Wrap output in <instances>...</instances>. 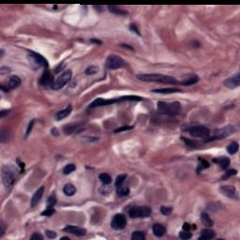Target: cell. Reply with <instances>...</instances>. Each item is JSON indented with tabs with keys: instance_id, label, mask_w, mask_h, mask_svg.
Here are the masks:
<instances>
[{
	"instance_id": "1",
	"label": "cell",
	"mask_w": 240,
	"mask_h": 240,
	"mask_svg": "<svg viewBox=\"0 0 240 240\" xmlns=\"http://www.w3.org/2000/svg\"><path fill=\"white\" fill-rule=\"evenodd\" d=\"M137 79L143 82H156L161 84H176L178 82L175 78L167 76L163 74L158 73H151V74H138Z\"/></svg>"
},
{
	"instance_id": "2",
	"label": "cell",
	"mask_w": 240,
	"mask_h": 240,
	"mask_svg": "<svg viewBox=\"0 0 240 240\" xmlns=\"http://www.w3.org/2000/svg\"><path fill=\"white\" fill-rule=\"evenodd\" d=\"M181 104L178 101L174 102H164L159 101L157 103V112L162 114L176 115L181 113Z\"/></svg>"
},
{
	"instance_id": "3",
	"label": "cell",
	"mask_w": 240,
	"mask_h": 240,
	"mask_svg": "<svg viewBox=\"0 0 240 240\" xmlns=\"http://www.w3.org/2000/svg\"><path fill=\"white\" fill-rule=\"evenodd\" d=\"M1 177H2V182L3 184L7 187L9 188L11 186H13V184L15 183V173L13 168H11L10 166H8V165H5V166L2 167V171H1Z\"/></svg>"
},
{
	"instance_id": "4",
	"label": "cell",
	"mask_w": 240,
	"mask_h": 240,
	"mask_svg": "<svg viewBox=\"0 0 240 240\" xmlns=\"http://www.w3.org/2000/svg\"><path fill=\"white\" fill-rule=\"evenodd\" d=\"M151 215V208L148 206H134L129 209V216L132 219L146 218Z\"/></svg>"
},
{
	"instance_id": "5",
	"label": "cell",
	"mask_w": 240,
	"mask_h": 240,
	"mask_svg": "<svg viewBox=\"0 0 240 240\" xmlns=\"http://www.w3.org/2000/svg\"><path fill=\"white\" fill-rule=\"evenodd\" d=\"M72 77V72L70 69L66 70L65 72H63L60 76L57 78V80L52 85V89L53 90H59L60 88L64 87L71 79Z\"/></svg>"
},
{
	"instance_id": "6",
	"label": "cell",
	"mask_w": 240,
	"mask_h": 240,
	"mask_svg": "<svg viewBox=\"0 0 240 240\" xmlns=\"http://www.w3.org/2000/svg\"><path fill=\"white\" fill-rule=\"evenodd\" d=\"M189 133L193 137L197 138H208L210 137V129L204 126H194L188 129Z\"/></svg>"
},
{
	"instance_id": "7",
	"label": "cell",
	"mask_w": 240,
	"mask_h": 240,
	"mask_svg": "<svg viewBox=\"0 0 240 240\" xmlns=\"http://www.w3.org/2000/svg\"><path fill=\"white\" fill-rule=\"evenodd\" d=\"M127 225V218L123 214H116L111 220V227L114 230H123Z\"/></svg>"
},
{
	"instance_id": "8",
	"label": "cell",
	"mask_w": 240,
	"mask_h": 240,
	"mask_svg": "<svg viewBox=\"0 0 240 240\" xmlns=\"http://www.w3.org/2000/svg\"><path fill=\"white\" fill-rule=\"evenodd\" d=\"M124 65L125 62L123 58L115 54H111L106 60V66L111 69H118L120 68H122Z\"/></svg>"
},
{
	"instance_id": "9",
	"label": "cell",
	"mask_w": 240,
	"mask_h": 240,
	"mask_svg": "<svg viewBox=\"0 0 240 240\" xmlns=\"http://www.w3.org/2000/svg\"><path fill=\"white\" fill-rule=\"evenodd\" d=\"M28 55L31 59V61H33L37 66L39 67H44L45 69H48V62L45 57H43L42 55H40L39 54H37L33 51L28 52Z\"/></svg>"
},
{
	"instance_id": "10",
	"label": "cell",
	"mask_w": 240,
	"mask_h": 240,
	"mask_svg": "<svg viewBox=\"0 0 240 240\" xmlns=\"http://www.w3.org/2000/svg\"><path fill=\"white\" fill-rule=\"evenodd\" d=\"M233 132H234V127H225V128H222L221 129H219L212 138L208 137V139L206 140V142H209V141H213V140H217V139H222V138H225V137H228L229 135H231Z\"/></svg>"
},
{
	"instance_id": "11",
	"label": "cell",
	"mask_w": 240,
	"mask_h": 240,
	"mask_svg": "<svg viewBox=\"0 0 240 240\" xmlns=\"http://www.w3.org/2000/svg\"><path fill=\"white\" fill-rule=\"evenodd\" d=\"M84 124L82 122H77V123H71V124H68L64 127L63 130L65 134H73V133H78L80 131H82L84 129Z\"/></svg>"
},
{
	"instance_id": "12",
	"label": "cell",
	"mask_w": 240,
	"mask_h": 240,
	"mask_svg": "<svg viewBox=\"0 0 240 240\" xmlns=\"http://www.w3.org/2000/svg\"><path fill=\"white\" fill-rule=\"evenodd\" d=\"M223 84H224V86H226L230 89H233V88L239 86L240 85V74L236 73L235 75H234L233 77L226 79L223 82Z\"/></svg>"
},
{
	"instance_id": "13",
	"label": "cell",
	"mask_w": 240,
	"mask_h": 240,
	"mask_svg": "<svg viewBox=\"0 0 240 240\" xmlns=\"http://www.w3.org/2000/svg\"><path fill=\"white\" fill-rule=\"evenodd\" d=\"M219 191L221 194H223L224 196H226L231 199L236 198V189L234 186H221L219 188Z\"/></svg>"
},
{
	"instance_id": "14",
	"label": "cell",
	"mask_w": 240,
	"mask_h": 240,
	"mask_svg": "<svg viewBox=\"0 0 240 240\" xmlns=\"http://www.w3.org/2000/svg\"><path fill=\"white\" fill-rule=\"evenodd\" d=\"M115 102H119L118 98L117 99H95L91 104H90V108H95L99 106H106V105H111Z\"/></svg>"
},
{
	"instance_id": "15",
	"label": "cell",
	"mask_w": 240,
	"mask_h": 240,
	"mask_svg": "<svg viewBox=\"0 0 240 240\" xmlns=\"http://www.w3.org/2000/svg\"><path fill=\"white\" fill-rule=\"evenodd\" d=\"M39 83L42 85H49V84L53 85V84H54V77L52 76V74H51V72H50V70L48 69L44 70L42 76H41V78L39 80Z\"/></svg>"
},
{
	"instance_id": "16",
	"label": "cell",
	"mask_w": 240,
	"mask_h": 240,
	"mask_svg": "<svg viewBox=\"0 0 240 240\" xmlns=\"http://www.w3.org/2000/svg\"><path fill=\"white\" fill-rule=\"evenodd\" d=\"M63 230H64V232H66V233H69V234H75V235H77V236L84 235L85 233H86L85 229H83V228H80V227H76V226H72V225H69V226L65 227Z\"/></svg>"
},
{
	"instance_id": "17",
	"label": "cell",
	"mask_w": 240,
	"mask_h": 240,
	"mask_svg": "<svg viewBox=\"0 0 240 240\" xmlns=\"http://www.w3.org/2000/svg\"><path fill=\"white\" fill-rule=\"evenodd\" d=\"M43 192H44V187H40V188H39V189L36 190V192L34 193L33 197H32V199H31V206H32V207L36 206V205L39 204V202L40 199L42 198Z\"/></svg>"
},
{
	"instance_id": "18",
	"label": "cell",
	"mask_w": 240,
	"mask_h": 240,
	"mask_svg": "<svg viewBox=\"0 0 240 240\" xmlns=\"http://www.w3.org/2000/svg\"><path fill=\"white\" fill-rule=\"evenodd\" d=\"M71 111H72V107H71V105H69V106H68L67 108H65V109H63V110H61V111L57 112V113L55 114L54 117H55V119L57 120V121H59V120H62V119H64L65 117H67L68 115H69L70 113H71Z\"/></svg>"
},
{
	"instance_id": "19",
	"label": "cell",
	"mask_w": 240,
	"mask_h": 240,
	"mask_svg": "<svg viewBox=\"0 0 240 240\" xmlns=\"http://www.w3.org/2000/svg\"><path fill=\"white\" fill-rule=\"evenodd\" d=\"M22 84V80L16 76V75H13V76H11L8 82V87L9 89H15V88H17L21 85Z\"/></svg>"
},
{
	"instance_id": "20",
	"label": "cell",
	"mask_w": 240,
	"mask_h": 240,
	"mask_svg": "<svg viewBox=\"0 0 240 240\" xmlns=\"http://www.w3.org/2000/svg\"><path fill=\"white\" fill-rule=\"evenodd\" d=\"M213 161L217 164H219L221 169H225L227 168L230 165V159L227 157H220L218 159H214Z\"/></svg>"
},
{
	"instance_id": "21",
	"label": "cell",
	"mask_w": 240,
	"mask_h": 240,
	"mask_svg": "<svg viewBox=\"0 0 240 240\" xmlns=\"http://www.w3.org/2000/svg\"><path fill=\"white\" fill-rule=\"evenodd\" d=\"M215 237V232L211 229H204L201 231V236L199 239H204V240H208V239H212Z\"/></svg>"
},
{
	"instance_id": "22",
	"label": "cell",
	"mask_w": 240,
	"mask_h": 240,
	"mask_svg": "<svg viewBox=\"0 0 240 240\" xmlns=\"http://www.w3.org/2000/svg\"><path fill=\"white\" fill-rule=\"evenodd\" d=\"M153 233L156 236L158 237H160L162 235H164V234L166 233V229H165V227L163 226V225L161 224H154L153 225Z\"/></svg>"
},
{
	"instance_id": "23",
	"label": "cell",
	"mask_w": 240,
	"mask_h": 240,
	"mask_svg": "<svg viewBox=\"0 0 240 240\" xmlns=\"http://www.w3.org/2000/svg\"><path fill=\"white\" fill-rule=\"evenodd\" d=\"M152 92L159 93V94H172V93L181 92V90L175 89V88H160V89H154V90H152Z\"/></svg>"
},
{
	"instance_id": "24",
	"label": "cell",
	"mask_w": 240,
	"mask_h": 240,
	"mask_svg": "<svg viewBox=\"0 0 240 240\" xmlns=\"http://www.w3.org/2000/svg\"><path fill=\"white\" fill-rule=\"evenodd\" d=\"M63 192L65 195H67V196H73V195L75 194V192H76V188H75V186H73L72 184H66L63 188Z\"/></svg>"
},
{
	"instance_id": "25",
	"label": "cell",
	"mask_w": 240,
	"mask_h": 240,
	"mask_svg": "<svg viewBox=\"0 0 240 240\" xmlns=\"http://www.w3.org/2000/svg\"><path fill=\"white\" fill-rule=\"evenodd\" d=\"M201 221L206 227H211V226H213V224H214V221L211 219V218H210L206 213H202L201 214Z\"/></svg>"
},
{
	"instance_id": "26",
	"label": "cell",
	"mask_w": 240,
	"mask_h": 240,
	"mask_svg": "<svg viewBox=\"0 0 240 240\" xmlns=\"http://www.w3.org/2000/svg\"><path fill=\"white\" fill-rule=\"evenodd\" d=\"M198 81H199V77L197 76V75L196 74H192V75H190L189 78H187L186 80L182 81L181 84H183V85H191V84H196Z\"/></svg>"
},
{
	"instance_id": "27",
	"label": "cell",
	"mask_w": 240,
	"mask_h": 240,
	"mask_svg": "<svg viewBox=\"0 0 240 240\" xmlns=\"http://www.w3.org/2000/svg\"><path fill=\"white\" fill-rule=\"evenodd\" d=\"M108 9L111 13L114 14V15H121V16H125V15L128 14V12L126 10H123L121 9H119L116 6H108Z\"/></svg>"
},
{
	"instance_id": "28",
	"label": "cell",
	"mask_w": 240,
	"mask_h": 240,
	"mask_svg": "<svg viewBox=\"0 0 240 240\" xmlns=\"http://www.w3.org/2000/svg\"><path fill=\"white\" fill-rule=\"evenodd\" d=\"M99 177V180L101 181V183L104 184V185H109L112 182V177L110 176V174H108L106 173L100 174Z\"/></svg>"
},
{
	"instance_id": "29",
	"label": "cell",
	"mask_w": 240,
	"mask_h": 240,
	"mask_svg": "<svg viewBox=\"0 0 240 240\" xmlns=\"http://www.w3.org/2000/svg\"><path fill=\"white\" fill-rule=\"evenodd\" d=\"M129 193V188L127 187V186H119L117 187V194L118 196H127V195Z\"/></svg>"
},
{
	"instance_id": "30",
	"label": "cell",
	"mask_w": 240,
	"mask_h": 240,
	"mask_svg": "<svg viewBox=\"0 0 240 240\" xmlns=\"http://www.w3.org/2000/svg\"><path fill=\"white\" fill-rule=\"evenodd\" d=\"M238 148H239V145L236 142H233L231 143L228 146H227V151L229 154L231 155H234L237 151H238Z\"/></svg>"
},
{
	"instance_id": "31",
	"label": "cell",
	"mask_w": 240,
	"mask_h": 240,
	"mask_svg": "<svg viewBox=\"0 0 240 240\" xmlns=\"http://www.w3.org/2000/svg\"><path fill=\"white\" fill-rule=\"evenodd\" d=\"M143 98L141 97H138V96H124V97H120L118 98V100L119 101H140L142 100Z\"/></svg>"
},
{
	"instance_id": "32",
	"label": "cell",
	"mask_w": 240,
	"mask_h": 240,
	"mask_svg": "<svg viewBox=\"0 0 240 240\" xmlns=\"http://www.w3.org/2000/svg\"><path fill=\"white\" fill-rule=\"evenodd\" d=\"M131 239L132 240H144L145 239V234H144V232H141V231L133 232L132 235H131Z\"/></svg>"
},
{
	"instance_id": "33",
	"label": "cell",
	"mask_w": 240,
	"mask_h": 240,
	"mask_svg": "<svg viewBox=\"0 0 240 240\" xmlns=\"http://www.w3.org/2000/svg\"><path fill=\"white\" fill-rule=\"evenodd\" d=\"M56 204V196H55V193H52L50 196L48 197L47 199V204H46V206L47 207H54Z\"/></svg>"
},
{
	"instance_id": "34",
	"label": "cell",
	"mask_w": 240,
	"mask_h": 240,
	"mask_svg": "<svg viewBox=\"0 0 240 240\" xmlns=\"http://www.w3.org/2000/svg\"><path fill=\"white\" fill-rule=\"evenodd\" d=\"M9 133L8 129H2L1 132H0V141H1V143L7 142L9 140Z\"/></svg>"
},
{
	"instance_id": "35",
	"label": "cell",
	"mask_w": 240,
	"mask_h": 240,
	"mask_svg": "<svg viewBox=\"0 0 240 240\" xmlns=\"http://www.w3.org/2000/svg\"><path fill=\"white\" fill-rule=\"evenodd\" d=\"M75 170H76V166H75L74 164H68L63 168V174H69Z\"/></svg>"
},
{
	"instance_id": "36",
	"label": "cell",
	"mask_w": 240,
	"mask_h": 240,
	"mask_svg": "<svg viewBox=\"0 0 240 240\" xmlns=\"http://www.w3.org/2000/svg\"><path fill=\"white\" fill-rule=\"evenodd\" d=\"M126 178H127V175H126V174H120V175H118V176L116 177V179H115V183H114L115 186H116V187H119V186L123 185V183L125 182Z\"/></svg>"
},
{
	"instance_id": "37",
	"label": "cell",
	"mask_w": 240,
	"mask_h": 240,
	"mask_svg": "<svg viewBox=\"0 0 240 240\" xmlns=\"http://www.w3.org/2000/svg\"><path fill=\"white\" fill-rule=\"evenodd\" d=\"M236 173H237L236 170H234V169H230V170H228L226 173L223 174V176L221 177V179H222V180H226V179H228L229 177H231V176H233V175H235Z\"/></svg>"
},
{
	"instance_id": "38",
	"label": "cell",
	"mask_w": 240,
	"mask_h": 240,
	"mask_svg": "<svg viewBox=\"0 0 240 240\" xmlns=\"http://www.w3.org/2000/svg\"><path fill=\"white\" fill-rule=\"evenodd\" d=\"M54 212H55V210L54 209V207H47L46 209L44 210V211L41 212V215L42 216H46V217H50L53 214H54Z\"/></svg>"
},
{
	"instance_id": "39",
	"label": "cell",
	"mask_w": 240,
	"mask_h": 240,
	"mask_svg": "<svg viewBox=\"0 0 240 240\" xmlns=\"http://www.w3.org/2000/svg\"><path fill=\"white\" fill-rule=\"evenodd\" d=\"M179 237L181 239H189L191 237V233H189V231H183L179 233Z\"/></svg>"
},
{
	"instance_id": "40",
	"label": "cell",
	"mask_w": 240,
	"mask_h": 240,
	"mask_svg": "<svg viewBox=\"0 0 240 240\" xmlns=\"http://www.w3.org/2000/svg\"><path fill=\"white\" fill-rule=\"evenodd\" d=\"M172 208L171 207H167V206H161L160 207V212L161 214L165 215V216H168L172 213Z\"/></svg>"
},
{
	"instance_id": "41",
	"label": "cell",
	"mask_w": 240,
	"mask_h": 240,
	"mask_svg": "<svg viewBox=\"0 0 240 240\" xmlns=\"http://www.w3.org/2000/svg\"><path fill=\"white\" fill-rule=\"evenodd\" d=\"M97 71H98L97 67H95V66H90V67H88V68L85 69V74H87V75H93V74H95Z\"/></svg>"
},
{
	"instance_id": "42",
	"label": "cell",
	"mask_w": 240,
	"mask_h": 240,
	"mask_svg": "<svg viewBox=\"0 0 240 240\" xmlns=\"http://www.w3.org/2000/svg\"><path fill=\"white\" fill-rule=\"evenodd\" d=\"M133 127L132 126H124V127H121V128H118L114 130L115 133L117 132H121V131H125V130H129V129H132Z\"/></svg>"
},
{
	"instance_id": "43",
	"label": "cell",
	"mask_w": 240,
	"mask_h": 240,
	"mask_svg": "<svg viewBox=\"0 0 240 240\" xmlns=\"http://www.w3.org/2000/svg\"><path fill=\"white\" fill-rule=\"evenodd\" d=\"M30 239L31 240H42L43 239V236L38 233H35L31 235V237H30Z\"/></svg>"
},
{
	"instance_id": "44",
	"label": "cell",
	"mask_w": 240,
	"mask_h": 240,
	"mask_svg": "<svg viewBox=\"0 0 240 240\" xmlns=\"http://www.w3.org/2000/svg\"><path fill=\"white\" fill-rule=\"evenodd\" d=\"M200 161H201V164H200V168H202V169H204V168H207V167H209V163H208L206 160H204V159H200Z\"/></svg>"
},
{
	"instance_id": "45",
	"label": "cell",
	"mask_w": 240,
	"mask_h": 240,
	"mask_svg": "<svg viewBox=\"0 0 240 240\" xmlns=\"http://www.w3.org/2000/svg\"><path fill=\"white\" fill-rule=\"evenodd\" d=\"M34 122H35V120L33 119V120H31V122L29 123V125H28V128H27V130H26V136H27V135H29V133L31 132V130H32V128H33V125H34Z\"/></svg>"
},
{
	"instance_id": "46",
	"label": "cell",
	"mask_w": 240,
	"mask_h": 240,
	"mask_svg": "<svg viewBox=\"0 0 240 240\" xmlns=\"http://www.w3.org/2000/svg\"><path fill=\"white\" fill-rule=\"evenodd\" d=\"M129 29L131 30L132 32H134V33H136L137 35H140V32L138 31V28L136 27V25H135L134 24H131L130 25H129Z\"/></svg>"
},
{
	"instance_id": "47",
	"label": "cell",
	"mask_w": 240,
	"mask_h": 240,
	"mask_svg": "<svg viewBox=\"0 0 240 240\" xmlns=\"http://www.w3.org/2000/svg\"><path fill=\"white\" fill-rule=\"evenodd\" d=\"M46 235L49 237V238H51V239H53V238H55V236H56V233L55 232H54V231H46Z\"/></svg>"
},
{
	"instance_id": "48",
	"label": "cell",
	"mask_w": 240,
	"mask_h": 240,
	"mask_svg": "<svg viewBox=\"0 0 240 240\" xmlns=\"http://www.w3.org/2000/svg\"><path fill=\"white\" fill-rule=\"evenodd\" d=\"M9 71H10V69H9L8 67H2L1 69H0V73H1L2 75H6Z\"/></svg>"
},
{
	"instance_id": "49",
	"label": "cell",
	"mask_w": 240,
	"mask_h": 240,
	"mask_svg": "<svg viewBox=\"0 0 240 240\" xmlns=\"http://www.w3.org/2000/svg\"><path fill=\"white\" fill-rule=\"evenodd\" d=\"M5 227H6V225L4 224L3 221H1V223H0V228H1V231H0V236H2L5 233Z\"/></svg>"
},
{
	"instance_id": "50",
	"label": "cell",
	"mask_w": 240,
	"mask_h": 240,
	"mask_svg": "<svg viewBox=\"0 0 240 240\" xmlns=\"http://www.w3.org/2000/svg\"><path fill=\"white\" fill-rule=\"evenodd\" d=\"M9 113V111H8V110H3V111H1V113H0V116L4 117L5 115H8Z\"/></svg>"
},
{
	"instance_id": "51",
	"label": "cell",
	"mask_w": 240,
	"mask_h": 240,
	"mask_svg": "<svg viewBox=\"0 0 240 240\" xmlns=\"http://www.w3.org/2000/svg\"><path fill=\"white\" fill-rule=\"evenodd\" d=\"M1 90H3V91H4V92H9V90H10V89H9V88L8 87V85H7V87H5L4 85H1Z\"/></svg>"
},
{
	"instance_id": "52",
	"label": "cell",
	"mask_w": 240,
	"mask_h": 240,
	"mask_svg": "<svg viewBox=\"0 0 240 240\" xmlns=\"http://www.w3.org/2000/svg\"><path fill=\"white\" fill-rule=\"evenodd\" d=\"M183 228H184V230L189 231V230L190 229V226H189V223H185V224H184V226H183Z\"/></svg>"
},
{
	"instance_id": "53",
	"label": "cell",
	"mask_w": 240,
	"mask_h": 240,
	"mask_svg": "<svg viewBox=\"0 0 240 240\" xmlns=\"http://www.w3.org/2000/svg\"><path fill=\"white\" fill-rule=\"evenodd\" d=\"M91 41H92V42H96V43H97V44H98V43H99V44H100V43H101V42H100V41H99V40H97V39H92V40H91Z\"/></svg>"
},
{
	"instance_id": "54",
	"label": "cell",
	"mask_w": 240,
	"mask_h": 240,
	"mask_svg": "<svg viewBox=\"0 0 240 240\" xmlns=\"http://www.w3.org/2000/svg\"><path fill=\"white\" fill-rule=\"evenodd\" d=\"M61 239H62V240H69V238L67 237V236H64V237H62Z\"/></svg>"
},
{
	"instance_id": "55",
	"label": "cell",
	"mask_w": 240,
	"mask_h": 240,
	"mask_svg": "<svg viewBox=\"0 0 240 240\" xmlns=\"http://www.w3.org/2000/svg\"><path fill=\"white\" fill-rule=\"evenodd\" d=\"M3 55H4V50L2 49V50H1V57H2Z\"/></svg>"
}]
</instances>
